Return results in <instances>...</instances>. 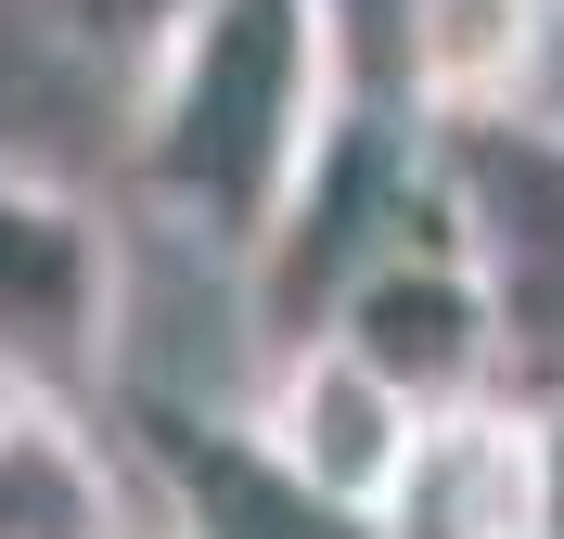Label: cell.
Masks as SVG:
<instances>
[{"mask_svg":"<svg viewBox=\"0 0 564 539\" xmlns=\"http://www.w3.org/2000/svg\"><path fill=\"white\" fill-rule=\"evenodd\" d=\"M552 39V0H423L411 13V116L462 129V116H513Z\"/></svg>","mask_w":564,"mask_h":539,"instance_id":"10","label":"cell"},{"mask_svg":"<svg viewBox=\"0 0 564 539\" xmlns=\"http://www.w3.org/2000/svg\"><path fill=\"white\" fill-rule=\"evenodd\" d=\"M334 52H321L308 0H206L193 26L129 77L116 116V168L129 206L193 245L206 270H245V245L282 218L308 142L334 129Z\"/></svg>","mask_w":564,"mask_h":539,"instance_id":"1","label":"cell"},{"mask_svg":"<svg viewBox=\"0 0 564 539\" xmlns=\"http://www.w3.org/2000/svg\"><path fill=\"white\" fill-rule=\"evenodd\" d=\"M129 502V450H104L65 398H0V539H141Z\"/></svg>","mask_w":564,"mask_h":539,"instance_id":"9","label":"cell"},{"mask_svg":"<svg viewBox=\"0 0 564 539\" xmlns=\"http://www.w3.org/2000/svg\"><path fill=\"white\" fill-rule=\"evenodd\" d=\"M423 231H449V206H436V129H423L411 104H334V129L308 142L282 218L245 245V270H231L245 347L257 359L308 347V334L334 322V295H347L372 257L423 245Z\"/></svg>","mask_w":564,"mask_h":539,"instance_id":"2","label":"cell"},{"mask_svg":"<svg viewBox=\"0 0 564 539\" xmlns=\"http://www.w3.org/2000/svg\"><path fill=\"white\" fill-rule=\"evenodd\" d=\"M321 52H334V90L347 104H411V13L423 0H308Z\"/></svg>","mask_w":564,"mask_h":539,"instance_id":"11","label":"cell"},{"mask_svg":"<svg viewBox=\"0 0 564 539\" xmlns=\"http://www.w3.org/2000/svg\"><path fill=\"white\" fill-rule=\"evenodd\" d=\"M321 334H334L398 411H475V398H513V386H500V295H488V270H475L449 231L372 257V270L334 295Z\"/></svg>","mask_w":564,"mask_h":539,"instance_id":"6","label":"cell"},{"mask_svg":"<svg viewBox=\"0 0 564 539\" xmlns=\"http://www.w3.org/2000/svg\"><path fill=\"white\" fill-rule=\"evenodd\" d=\"M129 488L154 502V539H372V514L308 488L245 398H180L129 386Z\"/></svg>","mask_w":564,"mask_h":539,"instance_id":"5","label":"cell"},{"mask_svg":"<svg viewBox=\"0 0 564 539\" xmlns=\"http://www.w3.org/2000/svg\"><path fill=\"white\" fill-rule=\"evenodd\" d=\"M193 13L206 0H52V39H65L77 65H104V77H141Z\"/></svg>","mask_w":564,"mask_h":539,"instance_id":"12","label":"cell"},{"mask_svg":"<svg viewBox=\"0 0 564 539\" xmlns=\"http://www.w3.org/2000/svg\"><path fill=\"white\" fill-rule=\"evenodd\" d=\"M539 411V539H564V398H527Z\"/></svg>","mask_w":564,"mask_h":539,"instance_id":"13","label":"cell"},{"mask_svg":"<svg viewBox=\"0 0 564 539\" xmlns=\"http://www.w3.org/2000/svg\"><path fill=\"white\" fill-rule=\"evenodd\" d=\"M372 539H539V411L527 398L423 411L372 502Z\"/></svg>","mask_w":564,"mask_h":539,"instance_id":"7","label":"cell"},{"mask_svg":"<svg viewBox=\"0 0 564 539\" xmlns=\"http://www.w3.org/2000/svg\"><path fill=\"white\" fill-rule=\"evenodd\" d=\"M245 424L270 436L282 463L308 475V488H334V502H386V475H398V450H411V424L423 411H398L372 373H359L334 334H308V347H282V359H257V386H245Z\"/></svg>","mask_w":564,"mask_h":539,"instance_id":"8","label":"cell"},{"mask_svg":"<svg viewBox=\"0 0 564 539\" xmlns=\"http://www.w3.org/2000/svg\"><path fill=\"white\" fill-rule=\"evenodd\" d=\"M436 206L500 295V386L564 398V129H527V116L436 129Z\"/></svg>","mask_w":564,"mask_h":539,"instance_id":"4","label":"cell"},{"mask_svg":"<svg viewBox=\"0 0 564 539\" xmlns=\"http://www.w3.org/2000/svg\"><path fill=\"white\" fill-rule=\"evenodd\" d=\"M141 309H129V245L77 180L0 154V398H65L90 411L129 386Z\"/></svg>","mask_w":564,"mask_h":539,"instance_id":"3","label":"cell"}]
</instances>
